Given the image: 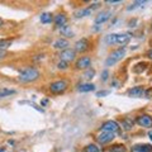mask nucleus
Listing matches in <instances>:
<instances>
[{
	"label": "nucleus",
	"instance_id": "obj_1",
	"mask_svg": "<svg viewBox=\"0 0 152 152\" xmlns=\"http://www.w3.org/2000/svg\"><path fill=\"white\" fill-rule=\"evenodd\" d=\"M39 76V72L33 69V67H28L26 70H23L20 74H19V80L22 83H31V81H34V80L38 79Z\"/></svg>",
	"mask_w": 152,
	"mask_h": 152
},
{
	"label": "nucleus",
	"instance_id": "obj_27",
	"mask_svg": "<svg viewBox=\"0 0 152 152\" xmlns=\"http://www.w3.org/2000/svg\"><path fill=\"white\" fill-rule=\"evenodd\" d=\"M94 75H95V71L90 69V70H88L86 72H85V77H86L88 80H91L94 77Z\"/></svg>",
	"mask_w": 152,
	"mask_h": 152
},
{
	"label": "nucleus",
	"instance_id": "obj_22",
	"mask_svg": "<svg viewBox=\"0 0 152 152\" xmlns=\"http://www.w3.org/2000/svg\"><path fill=\"white\" fill-rule=\"evenodd\" d=\"M12 46V41L10 39H1L0 41V50H5L8 47Z\"/></svg>",
	"mask_w": 152,
	"mask_h": 152
},
{
	"label": "nucleus",
	"instance_id": "obj_36",
	"mask_svg": "<svg viewBox=\"0 0 152 152\" xmlns=\"http://www.w3.org/2000/svg\"><path fill=\"white\" fill-rule=\"evenodd\" d=\"M0 152H3V150H0Z\"/></svg>",
	"mask_w": 152,
	"mask_h": 152
},
{
	"label": "nucleus",
	"instance_id": "obj_26",
	"mask_svg": "<svg viewBox=\"0 0 152 152\" xmlns=\"http://www.w3.org/2000/svg\"><path fill=\"white\" fill-rule=\"evenodd\" d=\"M86 152H99V147H96L95 145H89L86 148H85Z\"/></svg>",
	"mask_w": 152,
	"mask_h": 152
},
{
	"label": "nucleus",
	"instance_id": "obj_11",
	"mask_svg": "<svg viewBox=\"0 0 152 152\" xmlns=\"http://www.w3.org/2000/svg\"><path fill=\"white\" fill-rule=\"evenodd\" d=\"M129 39H131V36L127 34V33H124V34H117L115 36V43L121 45V46L127 45L128 42H129Z\"/></svg>",
	"mask_w": 152,
	"mask_h": 152
},
{
	"label": "nucleus",
	"instance_id": "obj_28",
	"mask_svg": "<svg viewBox=\"0 0 152 152\" xmlns=\"http://www.w3.org/2000/svg\"><path fill=\"white\" fill-rule=\"evenodd\" d=\"M57 66H58V69L65 70V69H67V67H69V64H67V62H65V61H60Z\"/></svg>",
	"mask_w": 152,
	"mask_h": 152
},
{
	"label": "nucleus",
	"instance_id": "obj_17",
	"mask_svg": "<svg viewBox=\"0 0 152 152\" xmlns=\"http://www.w3.org/2000/svg\"><path fill=\"white\" fill-rule=\"evenodd\" d=\"M93 90H95V85L93 84H84L79 86V91L81 93H89V91H93Z\"/></svg>",
	"mask_w": 152,
	"mask_h": 152
},
{
	"label": "nucleus",
	"instance_id": "obj_25",
	"mask_svg": "<svg viewBox=\"0 0 152 152\" xmlns=\"http://www.w3.org/2000/svg\"><path fill=\"white\" fill-rule=\"evenodd\" d=\"M110 152H126V147L121 146V145H117L110 150Z\"/></svg>",
	"mask_w": 152,
	"mask_h": 152
},
{
	"label": "nucleus",
	"instance_id": "obj_18",
	"mask_svg": "<svg viewBox=\"0 0 152 152\" xmlns=\"http://www.w3.org/2000/svg\"><path fill=\"white\" fill-rule=\"evenodd\" d=\"M60 31H61V33H62L64 36H66V37H74V32L71 31V28H70L69 26L61 27V28H60Z\"/></svg>",
	"mask_w": 152,
	"mask_h": 152
},
{
	"label": "nucleus",
	"instance_id": "obj_24",
	"mask_svg": "<svg viewBox=\"0 0 152 152\" xmlns=\"http://www.w3.org/2000/svg\"><path fill=\"white\" fill-rule=\"evenodd\" d=\"M146 1H136V3H133L131 7H128L127 8V10H134L136 8H138V7H141V5H143Z\"/></svg>",
	"mask_w": 152,
	"mask_h": 152
},
{
	"label": "nucleus",
	"instance_id": "obj_32",
	"mask_svg": "<svg viewBox=\"0 0 152 152\" xmlns=\"http://www.w3.org/2000/svg\"><path fill=\"white\" fill-rule=\"evenodd\" d=\"M148 136H150V138H151V141H152V131L148 132Z\"/></svg>",
	"mask_w": 152,
	"mask_h": 152
},
{
	"label": "nucleus",
	"instance_id": "obj_6",
	"mask_svg": "<svg viewBox=\"0 0 152 152\" xmlns=\"http://www.w3.org/2000/svg\"><path fill=\"white\" fill-rule=\"evenodd\" d=\"M102 129H103L104 132L115 133V132H118V129H119V126H118V123L114 122V121H108V122H105V123L103 124Z\"/></svg>",
	"mask_w": 152,
	"mask_h": 152
},
{
	"label": "nucleus",
	"instance_id": "obj_9",
	"mask_svg": "<svg viewBox=\"0 0 152 152\" xmlns=\"http://www.w3.org/2000/svg\"><path fill=\"white\" fill-rule=\"evenodd\" d=\"M128 95L133 98H141L145 95V89L142 86H136V88H132L128 90Z\"/></svg>",
	"mask_w": 152,
	"mask_h": 152
},
{
	"label": "nucleus",
	"instance_id": "obj_3",
	"mask_svg": "<svg viewBox=\"0 0 152 152\" xmlns=\"http://www.w3.org/2000/svg\"><path fill=\"white\" fill-rule=\"evenodd\" d=\"M66 88H67V83L64 81V80H60V81H56V83H52L51 84V91L55 93V94H58V93H64Z\"/></svg>",
	"mask_w": 152,
	"mask_h": 152
},
{
	"label": "nucleus",
	"instance_id": "obj_7",
	"mask_svg": "<svg viewBox=\"0 0 152 152\" xmlns=\"http://www.w3.org/2000/svg\"><path fill=\"white\" fill-rule=\"evenodd\" d=\"M137 123L145 128H151L152 127V118L150 115H146V114L145 115H140L137 118Z\"/></svg>",
	"mask_w": 152,
	"mask_h": 152
},
{
	"label": "nucleus",
	"instance_id": "obj_4",
	"mask_svg": "<svg viewBox=\"0 0 152 152\" xmlns=\"http://www.w3.org/2000/svg\"><path fill=\"white\" fill-rule=\"evenodd\" d=\"M113 138H114V133H112V132H104L103 131L100 134H98L96 141L99 142V143L104 145V143H108V142H110Z\"/></svg>",
	"mask_w": 152,
	"mask_h": 152
},
{
	"label": "nucleus",
	"instance_id": "obj_21",
	"mask_svg": "<svg viewBox=\"0 0 152 152\" xmlns=\"http://www.w3.org/2000/svg\"><path fill=\"white\" fill-rule=\"evenodd\" d=\"M91 10L88 8V9H81V10H77L75 13V17L76 18H81V17H86V15H90Z\"/></svg>",
	"mask_w": 152,
	"mask_h": 152
},
{
	"label": "nucleus",
	"instance_id": "obj_15",
	"mask_svg": "<svg viewBox=\"0 0 152 152\" xmlns=\"http://www.w3.org/2000/svg\"><path fill=\"white\" fill-rule=\"evenodd\" d=\"M133 126H134V122H133L131 118H124L122 122V127L124 131H131L133 128Z\"/></svg>",
	"mask_w": 152,
	"mask_h": 152
},
{
	"label": "nucleus",
	"instance_id": "obj_5",
	"mask_svg": "<svg viewBox=\"0 0 152 152\" xmlns=\"http://www.w3.org/2000/svg\"><path fill=\"white\" fill-rule=\"evenodd\" d=\"M60 58L61 61H65V62H70L75 58V51L74 50H70V48H66L60 53Z\"/></svg>",
	"mask_w": 152,
	"mask_h": 152
},
{
	"label": "nucleus",
	"instance_id": "obj_8",
	"mask_svg": "<svg viewBox=\"0 0 152 152\" xmlns=\"http://www.w3.org/2000/svg\"><path fill=\"white\" fill-rule=\"evenodd\" d=\"M89 48V41L86 38H81L75 43V50L77 52H85Z\"/></svg>",
	"mask_w": 152,
	"mask_h": 152
},
{
	"label": "nucleus",
	"instance_id": "obj_2",
	"mask_svg": "<svg viewBox=\"0 0 152 152\" xmlns=\"http://www.w3.org/2000/svg\"><path fill=\"white\" fill-rule=\"evenodd\" d=\"M124 55H126V50L124 48H119V50L112 52V55L109 56L107 58V61H105V65L107 66H112L114 64H117L118 61L122 60L123 57H124Z\"/></svg>",
	"mask_w": 152,
	"mask_h": 152
},
{
	"label": "nucleus",
	"instance_id": "obj_35",
	"mask_svg": "<svg viewBox=\"0 0 152 152\" xmlns=\"http://www.w3.org/2000/svg\"><path fill=\"white\" fill-rule=\"evenodd\" d=\"M3 58V55H0V60H1Z\"/></svg>",
	"mask_w": 152,
	"mask_h": 152
},
{
	"label": "nucleus",
	"instance_id": "obj_23",
	"mask_svg": "<svg viewBox=\"0 0 152 152\" xmlns=\"http://www.w3.org/2000/svg\"><path fill=\"white\" fill-rule=\"evenodd\" d=\"M115 33H113V34H109V36H107V38H105V42L108 45H114L115 43Z\"/></svg>",
	"mask_w": 152,
	"mask_h": 152
},
{
	"label": "nucleus",
	"instance_id": "obj_16",
	"mask_svg": "<svg viewBox=\"0 0 152 152\" xmlns=\"http://www.w3.org/2000/svg\"><path fill=\"white\" fill-rule=\"evenodd\" d=\"M67 46H69V42L66 39H61V38H60V39H57L53 43V47H55V48H57V50H61V48L66 50V47H67Z\"/></svg>",
	"mask_w": 152,
	"mask_h": 152
},
{
	"label": "nucleus",
	"instance_id": "obj_12",
	"mask_svg": "<svg viewBox=\"0 0 152 152\" xmlns=\"http://www.w3.org/2000/svg\"><path fill=\"white\" fill-rule=\"evenodd\" d=\"M90 64H91V60L90 57H81L77 62H76V67L77 69H88Z\"/></svg>",
	"mask_w": 152,
	"mask_h": 152
},
{
	"label": "nucleus",
	"instance_id": "obj_33",
	"mask_svg": "<svg viewBox=\"0 0 152 152\" xmlns=\"http://www.w3.org/2000/svg\"><path fill=\"white\" fill-rule=\"evenodd\" d=\"M148 57H150V58H152V51L148 52Z\"/></svg>",
	"mask_w": 152,
	"mask_h": 152
},
{
	"label": "nucleus",
	"instance_id": "obj_31",
	"mask_svg": "<svg viewBox=\"0 0 152 152\" xmlns=\"http://www.w3.org/2000/svg\"><path fill=\"white\" fill-rule=\"evenodd\" d=\"M48 104V100H42V105H47Z\"/></svg>",
	"mask_w": 152,
	"mask_h": 152
},
{
	"label": "nucleus",
	"instance_id": "obj_19",
	"mask_svg": "<svg viewBox=\"0 0 152 152\" xmlns=\"http://www.w3.org/2000/svg\"><path fill=\"white\" fill-rule=\"evenodd\" d=\"M12 94H15V90L13 89H0V98H5V96H10Z\"/></svg>",
	"mask_w": 152,
	"mask_h": 152
},
{
	"label": "nucleus",
	"instance_id": "obj_10",
	"mask_svg": "<svg viewBox=\"0 0 152 152\" xmlns=\"http://www.w3.org/2000/svg\"><path fill=\"white\" fill-rule=\"evenodd\" d=\"M112 13L110 12H102L99 15H96V18H95V24H102V23H105L109 18H110Z\"/></svg>",
	"mask_w": 152,
	"mask_h": 152
},
{
	"label": "nucleus",
	"instance_id": "obj_14",
	"mask_svg": "<svg viewBox=\"0 0 152 152\" xmlns=\"http://www.w3.org/2000/svg\"><path fill=\"white\" fill-rule=\"evenodd\" d=\"M152 147L150 145H138L132 148V152H151Z\"/></svg>",
	"mask_w": 152,
	"mask_h": 152
},
{
	"label": "nucleus",
	"instance_id": "obj_34",
	"mask_svg": "<svg viewBox=\"0 0 152 152\" xmlns=\"http://www.w3.org/2000/svg\"><path fill=\"white\" fill-rule=\"evenodd\" d=\"M3 26V19H0V27Z\"/></svg>",
	"mask_w": 152,
	"mask_h": 152
},
{
	"label": "nucleus",
	"instance_id": "obj_30",
	"mask_svg": "<svg viewBox=\"0 0 152 152\" xmlns=\"http://www.w3.org/2000/svg\"><path fill=\"white\" fill-rule=\"evenodd\" d=\"M108 75H109V74H108V71L105 70V71L103 72V80H104V81H105V80L108 79Z\"/></svg>",
	"mask_w": 152,
	"mask_h": 152
},
{
	"label": "nucleus",
	"instance_id": "obj_13",
	"mask_svg": "<svg viewBox=\"0 0 152 152\" xmlns=\"http://www.w3.org/2000/svg\"><path fill=\"white\" fill-rule=\"evenodd\" d=\"M66 22H67V18H66L64 14H58V15H56V18H55V24L58 28L66 26Z\"/></svg>",
	"mask_w": 152,
	"mask_h": 152
},
{
	"label": "nucleus",
	"instance_id": "obj_29",
	"mask_svg": "<svg viewBox=\"0 0 152 152\" xmlns=\"http://www.w3.org/2000/svg\"><path fill=\"white\" fill-rule=\"evenodd\" d=\"M108 94H109V91H99L96 94V96H104V95H108Z\"/></svg>",
	"mask_w": 152,
	"mask_h": 152
},
{
	"label": "nucleus",
	"instance_id": "obj_20",
	"mask_svg": "<svg viewBox=\"0 0 152 152\" xmlns=\"http://www.w3.org/2000/svg\"><path fill=\"white\" fill-rule=\"evenodd\" d=\"M41 22L43 23V24L51 23V22H52V14H50V13H43V14H41Z\"/></svg>",
	"mask_w": 152,
	"mask_h": 152
}]
</instances>
